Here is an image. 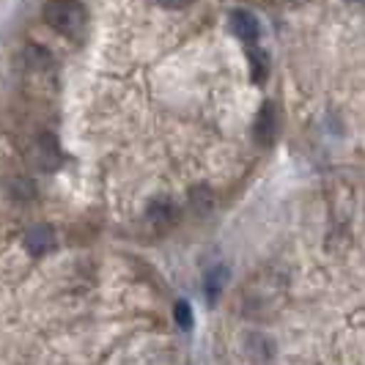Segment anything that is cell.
Returning a JSON list of instances; mask_svg holds the SVG:
<instances>
[{
  "label": "cell",
  "instance_id": "obj_1",
  "mask_svg": "<svg viewBox=\"0 0 365 365\" xmlns=\"http://www.w3.org/2000/svg\"><path fill=\"white\" fill-rule=\"evenodd\" d=\"M44 22L63 36H77L86 25V11L77 0H50L44 6Z\"/></svg>",
  "mask_w": 365,
  "mask_h": 365
},
{
  "label": "cell",
  "instance_id": "obj_2",
  "mask_svg": "<svg viewBox=\"0 0 365 365\" xmlns=\"http://www.w3.org/2000/svg\"><path fill=\"white\" fill-rule=\"evenodd\" d=\"M253 138L258 146H272L277 138V110L272 102H264V108L258 110L256 124H253Z\"/></svg>",
  "mask_w": 365,
  "mask_h": 365
},
{
  "label": "cell",
  "instance_id": "obj_3",
  "mask_svg": "<svg viewBox=\"0 0 365 365\" xmlns=\"http://www.w3.org/2000/svg\"><path fill=\"white\" fill-rule=\"evenodd\" d=\"M31 160L41 168V170H55L61 163V151H58V140L53 135H38L34 151H31Z\"/></svg>",
  "mask_w": 365,
  "mask_h": 365
},
{
  "label": "cell",
  "instance_id": "obj_4",
  "mask_svg": "<svg viewBox=\"0 0 365 365\" xmlns=\"http://www.w3.org/2000/svg\"><path fill=\"white\" fill-rule=\"evenodd\" d=\"M55 247V231L50 225H34L25 231V250L31 256H47Z\"/></svg>",
  "mask_w": 365,
  "mask_h": 365
},
{
  "label": "cell",
  "instance_id": "obj_5",
  "mask_svg": "<svg viewBox=\"0 0 365 365\" xmlns=\"http://www.w3.org/2000/svg\"><path fill=\"white\" fill-rule=\"evenodd\" d=\"M231 31L234 36H239L242 41H256L258 38V19L250 11H231Z\"/></svg>",
  "mask_w": 365,
  "mask_h": 365
},
{
  "label": "cell",
  "instance_id": "obj_6",
  "mask_svg": "<svg viewBox=\"0 0 365 365\" xmlns=\"http://www.w3.org/2000/svg\"><path fill=\"white\" fill-rule=\"evenodd\" d=\"M148 220L157 228H165V225H170L176 220V206L168 201V198H157V201H151V206H148Z\"/></svg>",
  "mask_w": 365,
  "mask_h": 365
},
{
  "label": "cell",
  "instance_id": "obj_7",
  "mask_svg": "<svg viewBox=\"0 0 365 365\" xmlns=\"http://www.w3.org/2000/svg\"><path fill=\"white\" fill-rule=\"evenodd\" d=\"M247 357L256 360V363H269V357H272L269 341L261 338V335H247Z\"/></svg>",
  "mask_w": 365,
  "mask_h": 365
},
{
  "label": "cell",
  "instance_id": "obj_8",
  "mask_svg": "<svg viewBox=\"0 0 365 365\" xmlns=\"http://www.w3.org/2000/svg\"><path fill=\"white\" fill-rule=\"evenodd\" d=\"M190 206H192L198 215H206V212H212V206H215L212 190H206V187H195V190L190 192Z\"/></svg>",
  "mask_w": 365,
  "mask_h": 365
},
{
  "label": "cell",
  "instance_id": "obj_9",
  "mask_svg": "<svg viewBox=\"0 0 365 365\" xmlns=\"http://www.w3.org/2000/svg\"><path fill=\"white\" fill-rule=\"evenodd\" d=\"M269 74V61H267V53L261 50H250V77L256 83H264Z\"/></svg>",
  "mask_w": 365,
  "mask_h": 365
},
{
  "label": "cell",
  "instance_id": "obj_10",
  "mask_svg": "<svg viewBox=\"0 0 365 365\" xmlns=\"http://www.w3.org/2000/svg\"><path fill=\"white\" fill-rule=\"evenodd\" d=\"M225 280H228V269L225 267H217V269H212L209 272V280H206V297L215 302L222 292V286H225Z\"/></svg>",
  "mask_w": 365,
  "mask_h": 365
},
{
  "label": "cell",
  "instance_id": "obj_11",
  "mask_svg": "<svg viewBox=\"0 0 365 365\" xmlns=\"http://www.w3.org/2000/svg\"><path fill=\"white\" fill-rule=\"evenodd\" d=\"M173 319H176V324H179L182 329L192 327V308H190V302L179 299V302L173 305Z\"/></svg>",
  "mask_w": 365,
  "mask_h": 365
},
{
  "label": "cell",
  "instance_id": "obj_12",
  "mask_svg": "<svg viewBox=\"0 0 365 365\" xmlns=\"http://www.w3.org/2000/svg\"><path fill=\"white\" fill-rule=\"evenodd\" d=\"M11 195H14V198H22V201L34 198V195H36L34 182H28V179H14V182H11Z\"/></svg>",
  "mask_w": 365,
  "mask_h": 365
},
{
  "label": "cell",
  "instance_id": "obj_13",
  "mask_svg": "<svg viewBox=\"0 0 365 365\" xmlns=\"http://www.w3.org/2000/svg\"><path fill=\"white\" fill-rule=\"evenodd\" d=\"M157 3H160L163 9H184L190 0H157Z\"/></svg>",
  "mask_w": 365,
  "mask_h": 365
}]
</instances>
